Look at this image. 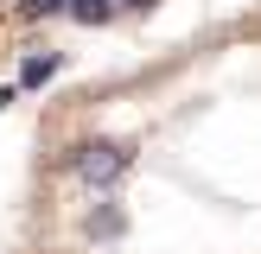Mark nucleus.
I'll list each match as a JSON object with an SVG mask.
<instances>
[{
  "instance_id": "nucleus-1",
  "label": "nucleus",
  "mask_w": 261,
  "mask_h": 254,
  "mask_svg": "<svg viewBox=\"0 0 261 254\" xmlns=\"http://www.w3.org/2000/svg\"><path fill=\"white\" fill-rule=\"evenodd\" d=\"M70 165H76V178H83L89 190H109L115 178L127 172V152H121V146H109V140H89V146H76V152H70Z\"/></svg>"
},
{
  "instance_id": "nucleus-2",
  "label": "nucleus",
  "mask_w": 261,
  "mask_h": 254,
  "mask_svg": "<svg viewBox=\"0 0 261 254\" xmlns=\"http://www.w3.org/2000/svg\"><path fill=\"white\" fill-rule=\"evenodd\" d=\"M51 70H58V51H32V57L19 64V83H45Z\"/></svg>"
},
{
  "instance_id": "nucleus-3",
  "label": "nucleus",
  "mask_w": 261,
  "mask_h": 254,
  "mask_svg": "<svg viewBox=\"0 0 261 254\" xmlns=\"http://www.w3.org/2000/svg\"><path fill=\"white\" fill-rule=\"evenodd\" d=\"M115 7H121V0H70V19H83V25H102Z\"/></svg>"
},
{
  "instance_id": "nucleus-4",
  "label": "nucleus",
  "mask_w": 261,
  "mask_h": 254,
  "mask_svg": "<svg viewBox=\"0 0 261 254\" xmlns=\"http://www.w3.org/2000/svg\"><path fill=\"white\" fill-rule=\"evenodd\" d=\"M25 19H45V13H70V0H19Z\"/></svg>"
},
{
  "instance_id": "nucleus-5",
  "label": "nucleus",
  "mask_w": 261,
  "mask_h": 254,
  "mask_svg": "<svg viewBox=\"0 0 261 254\" xmlns=\"http://www.w3.org/2000/svg\"><path fill=\"white\" fill-rule=\"evenodd\" d=\"M7 102H13V89H0V108H7Z\"/></svg>"
},
{
  "instance_id": "nucleus-6",
  "label": "nucleus",
  "mask_w": 261,
  "mask_h": 254,
  "mask_svg": "<svg viewBox=\"0 0 261 254\" xmlns=\"http://www.w3.org/2000/svg\"><path fill=\"white\" fill-rule=\"evenodd\" d=\"M121 7H147V0H121Z\"/></svg>"
}]
</instances>
